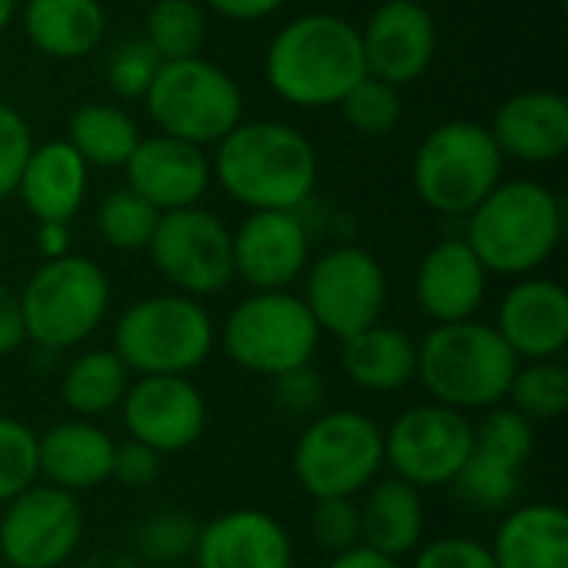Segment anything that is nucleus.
I'll list each match as a JSON object with an SVG mask.
<instances>
[{"label": "nucleus", "mask_w": 568, "mask_h": 568, "mask_svg": "<svg viewBox=\"0 0 568 568\" xmlns=\"http://www.w3.org/2000/svg\"><path fill=\"white\" fill-rule=\"evenodd\" d=\"M216 183L250 210H300L320 180L313 143L276 120L236 123L213 153Z\"/></svg>", "instance_id": "obj_1"}, {"label": "nucleus", "mask_w": 568, "mask_h": 568, "mask_svg": "<svg viewBox=\"0 0 568 568\" xmlns=\"http://www.w3.org/2000/svg\"><path fill=\"white\" fill-rule=\"evenodd\" d=\"M266 83L293 106H333L366 77L359 30L336 13L290 20L266 50Z\"/></svg>", "instance_id": "obj_2"}, {"label": "nucleus", "mask_w": 568, "mask_h": 568, "mask_svg": "<svg viewBox=\"0 0 568 568\" xmlns=\"http://www.w3.org/2000/svg\"><path fill=\"white\" fill-rule=\"evenodd\" d=\"M562 200L536 180H503L466 223V243L489 276H532L562 240Z\"/></svg>", "instance_id": "obj_3"}, {"label": "nucleus", "mask_w": 568, "mask_h": 568, "mask_svg": "<svg viewBox=\"0 0 568 568\" xmlns=\"http://www.w3.org/2000/svg\"><path fill=\"white\" fill-rule=\"evenodd\" d=\"M519 369L516 353L479 320L433 326L416 343V383L433 403L456 413H489L506 403L509 383Z\"/></svg>", "instance_id": "obj_4"}, {"label": "nucleus", "mask_w": 568, "mask_h": 568, "mask_svg": "<svg viewBox=\"0 0 568 568\" xmlns=\"http://www.w3.org/2000/svg\"><path fill=\"white\" fill-rule=\"evenodd\" d=\"M216 346L210 310L183 293H156L130 303L113 326V353L133 376H190Z\"/></svg>", "instance_id": "obj_5"}, {"label": "nucleus", "mask_w": 568, "mask_h": 568, "mask_svg": "<svg viewBox=\"0 0 568 568\" xmlns=\"http://www.w3.org/2000/svg\"><path fill=\"white\" fill-rule=\"evenodd\" d=\"M20 313L27 343L60 353L83 346L110 313V276L90 256L43 260L23 283Z\"/></svg>", "instance_id": "obj_6"}, {"label": "nucleus", "mask_w": 568, "mask_h": 568, "mask_svg": "<svg viewBox=\"0 0 568 568\" xmlns=\"http://www.w3.org/2000/svg\"><path fill=\"white\" fill-rule=\"evenodd\" d=\"M383 426L356 409H323L293 446V476L316 499H356L383 476Z\"/></svg>", "instance_id": "obj_7"}, {"label": "nucleus", "mask_w": 568, "mask_h": 568, "mask_svg": "<svg viewBox=\"0 0 568 568\" xmlns=\"http://www.w3.org/2000/svg\"><path fill=\"white\" fill-rule=\"evenodd\" d=\"M503 163L486 123L449 120L419 143L413 156V186L429 210L469 216L503 183Z\"/></svg>", "instance_id": "obj_8"}, {"label": "nucleus", "mask_w": 568, "mask_h": 568, "mask_svg": "<svg viewBox=\"0 0 568 568\" xmlns=\"http://www.w3.org/2000/svg\"><path fill=\"white\" fill-rule=\"evenodd\" d=\"M320 336L313 313L290 290L250 293L230 310L220 329L230 363L266 379L313 363Z\"/></svg>", "instance_id": "obj_9"}, {"label": "nucleus", "mask_w": 568, "mask_h": 568, "mask_svg": "<svg viewBox=\"0 0 568 568\" xmlns=\"http://www.w3.org/2000/svg\"><path fill=\"white\" fill-rule=\"evenodd\" d=\"M143 100L160 133L196 146L220 143L243 123V93L236 80L203 57L160 63Z\"/></svg>", "instance_id": "obj_10"}, {"label": "nucleus", "mask_w": 568, "mask_h": 568, "mask_svg": "<svg viewBox=\"0 0 568 568\" xmlns=\"http://www.w3.org/2000/svg\"><path fill=\"white\" fill-rule=\"evenodd\" d=\"M300 300L313 313L320 333H329L343 343L383 323V310L389 300L386 270L363 246H333L310 260Z\"/></svg>", "instance_id": "obj_11"}, {"label": "nucleus", "mask_w": 568, "mask_h": 568, "mask_svg": "<svg viewBox=\"0 0 568 568\" xmlns=\"http://www.w3.org/2000/svg\"><path fill=\"white\" fill-rule=\"evenodd\" d=\"M146 253L173 293L206 300L233 283V230L203 206L160 213Z\"/></svg>", "instance_id": "obj_12"}, {"label": "nucleus", "mask_w": 568, "mask_h": 568, "mask_svg": "<svg viewBox=\"0 0 568 568\" xmlns=\"http://www.w3.org/2000/svg\"><path fill=\"white\" fill-rule=\"evenodd\" d=\"M536 449V426L513 406L489 409L473 426V449L449 483L453 496L476 513H506L516 506L523 469Z\"/></svg>", "instance_id": "obj_13"}, {"label": "nucleus", "mask_w": 568, "mask_h": 568, "mask_svg": "<svg viewBox=\"0 0 568 568\" xmlns=\"http://www.w3.org/2000/svg\"><path fill=\"white\" fill-rule=\"evenodd\" d=\"M473 449V423L439 403H419L383 429V459L396 479L423 489H443L456 479Z\"/></svg>", "instance_id": "obj_14"}, {"label": "nucleus", "mask_w": 568, "mask_h": 568, "mask_svg": "<svg viewBox=\"0 0 568 568\" xmlns=\"http://www.w3.org/2000/svg\"><path fill=\"white\" fill-rule=\"evenodd\" d=\"M83 529L87 519L77 496L33 483L3 506L0 556L10 568H60L77 556Z\"/></svg>", "instance_id": "obj_15"}, {"label": "nucleus", "mask_w": 568, "mask_h": 568, "mask_svg": "<svg viewBox=\"0 0 568 568\" xmlns=\"http://www.w3.org/2000/svg\"><path fill=\"white\" fill-rule=\"evenodd\" d=\"M120 416L133 443L176 456L200 443L210 409L190 376H136L120 403Z\"/></svg>", "instance_id": "obj_16"}, {"label": "nucleus", "mask_w": 568, "mask_h": 568, "mask_svg": "<svg viewBox=\"0 0 568 568\" xmlns=\"http://www.w3.org/2000/svg\"><path fill=\"white\" fill-rule=\"evenodd\" d=\"M310 266V230L293 210H250L233 230V280L253 293L290 290Z\"/></svg>", "instance_id": "obj_17"}, {"label": "nucleus", "mask_w": 568, "mask_h": 568, "mask_svg": "<svg viewBox=\"0 0 568 568\" xmlns=\"http://www.w3.org/2000/svg\"><path fill=\"white\" fill-rule=\"evenodd\" d=\"M366 73L389 83H416L436 60V17L419 0H383L359 30Z\"/></svg>", "instance_id": "obj_18"}, {"label": "nucleus", "mask_w": 568, "mask_h": 568, "mask_svg": "<svg viewBox=\"0 0 568 568\" xmlns=\"http://www.w3.org/2000/svg\"><path fill=\"white\" fill-rule=\"evenodd\" d=\"M123 170L126 186L143 196L156 213L200 206L213 183V163L203 146L166 133L140 136Z\"/></svg>", "instance_id": "obj_19"}, {"label": "nucleus", "mask_w": 568, "mask_h": 568, "mask_svg": "<svg viewBox=\"0 0 568 568\" xmlns=\"http://www.w3.org/2000/svg\"><path fill=\"white\" fill-rule=\"evenodd\" d=\"M496 333L519 363L559 359L568 346V293L546 276L516 280L496 313Z\"/></svg>", "instance_id": "obj_20"}, {"label": "nucleus", "mask_w": 568, "mask_h": 568, "mask_svg": "<svg viewBox=\"0 0 568 568\" xmlns=\"http://www.w3.org/2000/svg\"><path fill=\"white\" fill-rule=\"evenodd\" d=\"M416 303L433 326L476 320L489 293V273L466 240H439L416 266Z\"/></svg>", "instance_id": "obj_21"}, {"label": "nucleus", "mask_w": 568, "mask_h": 568, "mask_svg": "<svg viewBox=\"0 0 568 568\" xmlns=\"http://www.w3.org/2000/svg\"><path fill=\"white\" fill-rule=\"evenodd\" d=\"M196 568H293L286 526L263 509H230L200 526Z\"/></svg>", "instance_id": "obj_22"}, {"label": "nucleus", "mask_w": 568, "mask_h": 568, "mask_svg": "<svg viewBox=\"0 0 568 568\" xmlns=\"http://www.w3.org/2000/svg\"><path fill=\"white\" fill-rule=\"evenodd\" d=\"M489 133L503 160L556 163L568 150V100L559 90H523L496 110Z\"/></svg>", "instance_id": "obj_23"}, {"label": "nucleus", "mask_w": 568, "mask_h": 568, "mask_svg": "<svg viewBox=\"0 0 568 568\" xmlns=\"http://www.w3.org/2000/svg\"><path fill=\"white\" fill-rule=\"evenodd\" d=\"M116 443L93 419H63L37 436L40 476L47 486H57L70 496L90 493L110 483Z\"/></svg>", "instance_id": "obj_24"}, {"label": "nucleus", "mask_w": 568, "mask_h": 568, "mask_svg": "<svg viewBox=\"0 0 568 568\" xmlns=\"http://www.w3.org/2000/svg\"><path fill=\"white\" fill-rule=\"evenodd\" d=\"M90 166L67 140L33 143L20 180L17 196L37 223H70L87 200Z\"/></svg>", "instance_id": "obj_25"}, {"label": "nucleus", "mask_w": 568, "mask_h": 568, "mask_svg": "<svg viewBox=\"0 0 568 568\" xmlns=\"http://www.w3.org/2000/svg\"><path fill=\"white\" fill-rule=\"evenodd\" d=\"M359 496V532L366 549L399 562L426 542V506L416 486L396 476H379Z\"/></svg>", "instance_id": "obj_26"}, {"label": "nucleus", "mask_w": 568, "mask_h": 568, "mask_svg": "<svg viewBox=\"0 0 568 568\" xmlns=\"http://www.w3.org/2000/svg\"><path fill=\"white\" fill-rule=\"evenodd\" d=\"M496 568H568V516L559 503L506 509L493 542Z\"/></svg>", "instance_id": "obj_27"}, {"label": "nucleus", "mask_w": 568, "mask_h": 568, "mask_svg": "<svg viewBox=\"0 0 568 568\" xmlns=\"http://www.w3.org/2000/svg\"><path fill=\"white\" fill-rule=\"evenodd\" d=\"M20 27L43 57L80 60L100 47L106 10L100 0H23Z\"/></svg>", "instance_id": "obj_28"}, {"label": "nucleus", "mask_w": 568, "mask_h": 568, "mask_svg": "<svg viewBox=\"0 0 568 568\" xmlns=\"http://www.w3.org/2000/svg\"><path fill=\"white\" fill-rule=\"evenodd\" d=\"M339 366L356 389L393 396L416 383V343L399 326L376 323L343 339Z\"/></svg>", "instance_id": "obj_29"}, {"label": "nucleus", "mask_w": 568, "mask_h": 568, "mask_svg": "<svg viewBox=\"0 0 568 568\" xmlns=\"http://www.w3.org/2000/svg\"><path fill=\"white\" fill-rule=\"evenodd\" d=\"M133 373L113 349H83L70 359L60 379V399L77 419H103L120 409Z\"/></svg>", "instance_id": "obj_30"}, {"label": "nucleus", "mask_w": 568, "mask_h": 568, "mask_svg": "<svg viewBox=\"0 0 568 568\" xmlns=\"http://www.w3.org/2000/svg\"><path fill=\"white\" fill-rule=\"evenodd\" d=\"M67 143L83 156L87 166L116 170L126 166L140 143L136 120L113 103H83L67 126Z\"/></svg>", "instance_id": "obj_31"}, {"label": "nucleus", "mask_w": 568, "mask_h": 568, "mask_svg": "<svg viewBox=\"0 0 568 568\" xmlns=\"http://www.w3.org/2000/svg\"><path fill=\"white\" fill-rule=\"evenodd\" d=\"M143 40L163 63L200 57L206 40V13L196 0H153L143 23Z\"/></svg>", "instance_id": "obj_32"}, {"label": "nucleus", "mask_w": 568, "mask_h": 568, "mask_svg": "<svg viewBox=\"0 0 568 568\" xmlns=\"http://www.w3.org/2000/svg\"><path fill=\"white\" fill-rule=\"evenodd\" d=\"M506 403L532 426L559 419L568 409V369L559 359L519 363Z\"/></svg>", "instance_id": "obj_33"}, {"label": "nucleus", "mask_w": 568, "mask_h": 568, "mask_svg": "<svg viewBox=\"0 0 568 568\" xmlns=\"http://www.w3.org/2000/svg\"><path fill=\"white\" fill-rule=\"evenodd\" d=\"M93 220H97V233L106 246H113L120 253H136V250L150 246L160 213L143 196H136L130 186H120L100 200Z\"/></svg>", "instance_id": "obj_34"}, {"label": "nucleus", "mask_w": 568, "mask_h": 568, "mask_svg": "<svg viewBox=\"0 0 568 568\" xmlns=\"http://www.w3.org/2000/svg\"><path fill=\"white\" fill-rule=\"evenodd\" d=\"M200 526L183 509H160L133 532V559L146 566H176L193 559Z\"/></svg>", "instance_id": "obj_35"}, {"label": "nucleus", "mask_w": 568, "mask_h": 568, "mask_svg": "<svg viewBox=\"0 0 568 568\" xmlns=\"http://www.w3.org/2000/svg\"><path fill=\"white\" fill-rule=\"evenodd\" d=\"M343 110V120L363 133V136H386L399 126L403 120V100L399 90L376 80V77H363L356 87L346 90V97L336 103Z\"/></svg>", "instance_id": "obj_36"}, {"label": "nucleus", "mask_w": 568, "mask_h": 568, "mask_svg": "<svg viewBox=\"0 0 568 568\" xmlns=\"http://www.w3.org/2000/svg\"><path fill=\"white\" fill-rule=\"evenodd\" d=\"M40 479L37 433L10 416H0V506L17 499Z\"/></svg>", "instance_id": "obj_37"}, {"label": "nucleus", "mask_w": 568, "mask_h": 568, "mask_svg": "<svg viewBox=\"0 0 568 568\" xmlns=\"http://www.w3.org/2000/svg\"><path fill=\"white\" fill-rule=\"evenodd\" d=\"M310 536L320 552L343 556L356 546H363L359 532V503L356 499H316L310 513Z\"/></svg>", "instance_id": "obj_38"}, {"label": "nucleus", "mask_w": 568, "mask_h": 568, "mask_svg": "<svg viewBox=\"0 0 568 568\" xmlns=\"http://www.w3.org/2000/svg\"><path fill=\"white\" fill-rule=\"evenodd\" d=\"M270 399L283 416L310 423L313 416L326 409V379L313 363L276 373L270 379Z\"/></svg>", "instance_id": "obj_39"}, {"label": "nucleus", "mask_w": 568, "mask_h": 568, "mask_svg": "<svg viewBox=\"0 0 568 568\" xmlns=\"http://www.w3.org/2000/svg\"><path fill=\"white\" fill-rule=\"evenodd\" d=\"M160 57L146 47V40H126L113 57H110V67H106V80L113 87L116 97L123 100H140L146 97L156 70H160Z\"/></svg>", "instance_id": "obj_40"}, {"label": "nucleus", "mask_w": 568, "mask_h": 568, "mask_svg": "<svg viewBox=\"0 0 568 568\" xmlns=\"http://www.w3.org/2000/svg\"><path fill=\"white\" fill-rule=\"evenodd\" d=\"M33 150V133L30 123L0 100V203L17 193L20 170Z\"/></svg>", "instance_id": "obj_41"}, {"label": "nucleus", "mask_w": 568, "mask_h": 568, "mask_svg": "<svg viewBox=\"0 0 568 568\" xmlns=\"http://www.w3.org/2000/svg\"><path fill=\"white\" fill-rule=\"evenodd\" d=\"M413 568H496L486 542L473 536H439L413 552Z\"/></svg>", "instance_id": "obj_42"}, {"label": "nucleus", "mask_w": 568, "mask_h": 568, "mask_svg": "<svg viewBox=\"0 0 568 568\" xmlns=\"http://www.w3.org/2000/svg\"><path fill=\"white\" fill-rule=\"evenodd\" d=\"M160 459H163L160 453L140 446V443H133V439H126V443H120L116 453H113L110 479L120 483L123 489H146V486H153L156 476H160Z\"/></svg>", "instance_id": "obj_43"}, {"label": "nucleus", "mask_w": 568, "mask_h": 568, "mask_svg": "<svg viewBox=\"0 0 568 568\" xmlns=\"http://www.w3.org/2000/svg\"><path fill=\"white\" fill-rule=\"evenodd\" d=\"M27 343L23 333V313H20V296L7 283H0V356L17 353Z\"/></svg>", "instance_id": "obj_44"}, {"label": "nucleus", "mask_w": 568, "mask_h": 568, "mask_svg": "<svg viewBox=\"0 0 568 568\" xmlns=\"http://www.w3.org/2000/svg\"><path fill=\"white\" fill-rule=\"evenodd\" d=\"M206 3L226 20L250 23V20H263L270 13H276L286 0H206Z\"/></svg>", "instance_id": "obj_45"}, {"label": "nucleus", "mask_w": 568, "mask_h": 568, "mask_svg": "<svg viewBox=\"0 0 568 568\" xmlns=\"http://www.w3.org/2000/svg\"><path fill=\"white\" fill-rule=\"evenodd\" d=\"M37 250L43 260H60L70 253V223H40L37 226Z\"/></svg>", "instance_id": "obj_46"}, {"label": "nucleus", "mask_w": 568, "mask_h": 568, "mask_svg": "<svg viewBox=\"0 0 568 568\" xmlns=\"http://www.w3.org/2000/svg\"><path fill=\"white\" fill-rule=\"evenodd\" d=\"M326 568H403V566H399L396 559H389V556H379V552H373V549H366V546H356V549H349V552H343V556H333Z\"/></svg>", "instance_id": "obj_47"}, {"label": "nucleus", "mask_w": 568, "mask_h": 568, "mask_svg": "<svg viewBox=\"0 0 568 568\" xmlns=\"http://www.w3.org/2000/svg\"><path fill=\"white\" fill-rule=\"evenodd\" d=\"M80 568H140V562L126 552H97L87 562H80Z\"/></svg>", "instance_id": "obj_48"}, {"label": "nucleus", "mask_w": 568, "mask_h": 568, "mask_svg": "<svg viewBox=\"0 0 568 568\" xmlns=\"http://www.w3.org/2000/svg\"><path fill=\"white\" fill-rule=\"evenodd\" d=\"M17 10H20V0H0V33L10 27V20H13Z\"/></svg>", "instance_id": "obj_49"}]
</instances>
